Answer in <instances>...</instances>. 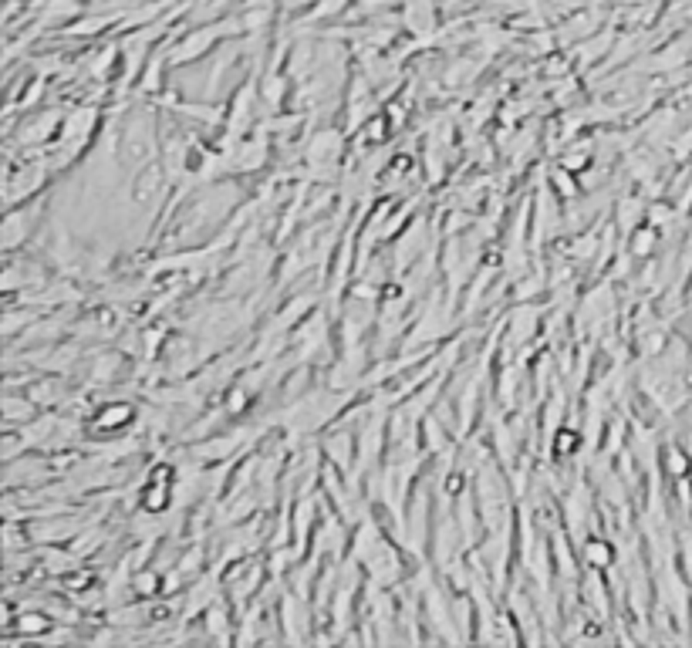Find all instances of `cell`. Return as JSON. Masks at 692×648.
I'll return each mask as SVG.
<instances>
[{
    "label": "cell",
    "instance_id": "7a4b0ae2",
    "mask_svg": "<svg viewBox=\"0 0 692 648\" xmlns=\"http://www.w3.org/2000/svg\"><path fill=\"white\" fill-rule=\"evenodd\" d=\"M129 419H132V409H129L125 402H115V405H108V409H101V412H99V419H95V426H99V429L115 432V429H122V426H125Z\"/></svg>",
    "mask_w": 692,
    "mask_h": 648
},
{
    "label": "cell",
    "instance_id": "6da1fadb",
    "mask_svg": "<svg viewBox=\"0 0 692 648\" xmlns=\"http://www.w3.org/2000/svg\"><path fill=\"white\" fill-rule=\"evenodd\" d=\"M213 38H219V31H199V34H193L189 41H182L176 51H173V61H186V58H199L210 44H213Z\"/></svg>",
    "mask_w": 692,
    "mask_h": 648
},
{
    "label": "cell",
    "instance_id": "3957f363",
    "mask_svg": "<svg viewBox=\"0 0 692 648\" xmlns=\"http://www.w3.org/2000/svg\"><path fill=\"white\" fill-rule=\"evenodd\" d=\"M142 507L149 513H162L169 507V483H149V490L142 493Z\"/></svg>",
    "mask_w": 692,
    "mask_h": 648
},
{
    "label": "cell",
    "instance_id": "277c9868",
    "mask_svg": "<svg viewBox=\"0 0 692 648\" xmlns=\"http://www.w3.org/2000/svg\"><path fill=\"white\" fill-rule=\"evenodd\" d=\"M588 561H591L594 568H608V561H612V547H608V544H601V540L588 544Z\"/></svg>",
    "mask_w": 692,
    "mask_h": 648
},
{
    "label": "cell",
    "instance_id": "5b68a950",
    "mask_svg": "<svg viewBox=\"0 0 692 648\" xmlns=\"http://www.w3.org/2000/svg\"><path fill=\"white\" fill-rule=\"evenodd\" d=\"M48 625H51V621H48L44 614H38V611H31V614L20 618V631H27V635H38V631H44Z\"/></svg>",
    "mask_w": 692,
    "mask_h": 648
}]
</instances>
